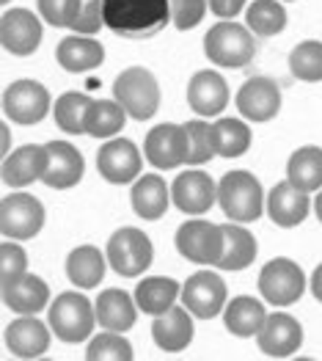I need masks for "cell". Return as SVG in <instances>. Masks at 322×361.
I'll use <instances>...</instances> for the list:
<instances>
[{
  "instance_id": "obj_1",
  "label": "cell",
  "mask_w": 322,
  "mask_h": 361,
  "mask_svg": "<svg viewBox=\"0 0 322 361\" xmlns=\"http://www.w3.org/2000/svg\"><path fill=\"white\" fill-rule=\"evenodd\" d=\"M105 25L118 36L147 39L171 23V0H102Z\"/></svg>"
},
{
  "instance_id": "obj_2",
  "label": "cell",
  "mask_w": 322,
  "mask_h": 361,
  "mask_svg": "<svg viewBox=\"0 0 322 361\" xmlns=\"http://www.w3.org/2000/svg\"><path fill=\"white\" fill-rule=\"evenodd\" d=\"M218 204L229 221L248 224L264 212V190L251 171H229L218 182Z\"/></svg>"
},
{
  "instance_id": "obj_3",
  "label": "cell",
  "mask_w": 322,
  "mask_h": 361,
  "mask_svg": "<svg viewBox=\"0 0 322 361\" xmlns=\"http://www.w3.org/2000/svg\"><path fill=\"white\" fill-rule=\"evenodd\" d=\"M204 53L215 66H226V69H240L248 66L256 56V42L248 25L240 23H218L206 30L204 36Z\"/></svg>"
},
{
  "instance_id": "obj_4",
  "label": "cell",
  "mask_w": 322,
  "mask_h": 361,
  "mask_svg": "<svg viewBox=\"0 0 322 361\" xmlns=\"http://www.w3.org/2000/svg\"><path fill=\"white\" fill-rule=\"evenodd\" d=\"M47 323H50V329H53V334L58 336L61 342L78 345V342H86L88 334L94 331L97 309L78 290L61 293L58 298L50 303V309H47Z\"/></svg>"
},
{
  "instance_id": "obj_5",
  "label": "cell",
  "mask_w": 322,
  "mask_h": 361,
  "mask_svg": "<svg viewBox=\"0 0 322 361\" xmlns=\"http://www.w3.org/2000/svg\"><path fill=\"white\" fill-rule=\"evenodd\" d=\"M113 99L135 121H147L160 108V83L147 66L124 69L113 83Z\"/></svg>"
},
{
  "instance_id": "obj_6",
  "label": "cell",
  "mask_w": 322,
  "mask_h": 361,
  "mask_svg": "<svg viewBox=\"0 0 322 361\" xmlns=\"http://www.w3.org/2000/svg\"><path fill=\"white\" fill-rule=\"evenodd\" d=\"M108 265L118 273V276H141L151 265V257H154V248L151 240L144 229H135V226H124L116 229L108 240Z\"/></svg>"
},
{
  "instance_id": "obj_7",
  "label": "cell",
  "mask_w": 322,
  "mask_h": 361,
  "mask_svg": "<svg viewBox=\"0 0 322 361\" xmlns=\"http://www.w3.org/2000/svg\"><path fill=\"white\" fill-rule=\"evenodd\" d=\"M176 251L196 265H218L223 257L226 235L223 226L209 224V221H185L176 229Z\"/></svg>"
},
{
  "instance_id": "obj_8",
  "label": "cell",
  "mask_w": 322,
  "mask_h": 361,
  "mask_svg": "<svg viewBox=\"0 0 322 361\" xmlns=\"http://www.w3.org/2000/svg\"><path fill=\"white\" fill-rule=\"evenodd\" d=\"M259 293L270 306H292L306 293V273L287 257L270 259L259 273Z\"/></svg>"
},
{
  "instance_id": "obj_9",
  "label": "cell",
  "mask_w": 322,
  "mask_h": 361,
  "mask_svg": "<svg viewBox=\"0 0 322 361\" xmlns=\"http://www.w3.org/2000/svg\"><path fill=\"white\" fill-rule=\"evenodd\" d=\"M47 221L44 204L30 193H8L0 204V232L8 240H30Z\"/></svg>"
},
{
  "instance_id": "obj_10",
  "label": "cell",
  "mask_w": 322,
  "mask_h": 361,
  "mask_svg": "<svg viewBox=\"0 0 322 361\" xmlns=\"http://www.w3.org/2000/svg\"><path fill=\"white\" fill-rule=\"evenodd\" d=\"M182 306L199 317V320H212L226 309V284L218 273L199 271L193 273L182 284Z\"/></svg>"
},
{
  "instance_id": "obj_11",
  "label": "cell",
  "mask_w": 322,
  "mask_h": 361,
  "mask_svg": "<svg viewBox=\"0 0 322 361\" xmlns=\"http://www.w3.org/2000/svg\"><path fill=\"white\" fill-rule=\"evenodd\" d=\"M3 111L17 124H39L50 114V91L39 80H14L3 91Z\"/></svg>"
},
{
  "instance_id": "obj_12",
  "label": "cell",
  "mask_w": 322,
  "mask_h": 361,
  "mask_svg": "<svg viewBox=\"0 0 322 361\" xmlns=\"http://www.w3.org/2000/svg\"><path fill=\"white\" fill-rule=\"evenodd\" d=\"M144 154L147 160L160 169V171H171L176 166L187 163V133L185 124H171L163 121L157 127H151L144 141Z\"/></svg>"
},
{
  "instance_id": "obj_13",
  "label": "cell",
  "mask_w": 322,
  "mask_h": 361,
  "mask_svg": "<svg viewBox=\"0 0 322 361\" xmlns=\"http://www.w3.org/2000/svg\"><path fill=\"white\" fill-rule=\"evenodd\" d=\"M171 202L176 204V210H182L185 215H204L218 202V185L206 171L193 166L174 180Z\"/></svg>"
},
{
  "instance_id": "obj_14",
  "label": "cell",
  "mask_w": 322,
  "mask_h": 361,
  "mask_svg": "<svg viewBox=\"0 0 322 361\" xmlns=\"http://www.w3.org/2000/svg\"><path fill=\"white\" fill-rule=\"evenodd\" d=\"M237 111L248 121H270L281 111V89L273 78H248L237 91Z\"/></svg>"
},
{
  "instance_id": "obj_15",
  "label": "cell",
  "mask_w": 322,
  "mask_h": 361,
  "mask_svg": "<svg viewBox=\"0 0 322 361\" xmlns=\"http://www.w3.org/2000/svg\"><path fill=\"white\" fill-rule=\"evenodd\" d=\"M256 345L270 359H290L303 345V329L292 314L273 312V314H267L264 326L256 334Z\"/></svg>"
},
{
  "instance_id": "obj_16",
  "label": "cell",
  "mask_w": 322,
  "mask_h": 361,
  "mask_svg": "<svg viewBox=\"0 0 322 361\" xmlns=\"http://www.w3.org/2000/svg\"><path fill=\"white\" fill-rule=\"evenodd\" d=\"M141 166H144V157L130 138H111L108 144H102V149L97 154L99 174L113 185H127L135 177H141Z\"/></svg>"
},
{
  "instance_id": "obj_17",
  "label": "cell",
  "mask_w": 322,
  "mask_h": 361,
  "mask_svg": "<svg viewBox=\"0 0 322 361\" xmlns=\"http://www.w3.org/2000/svg\"><path fill=\"white\" fill-rule=\"evenodd\" d=\"M0 44L11 56H30L42 44V23L28 8H8L0 17Z\"/></svg>"
},
{
  "instance_id": "obj_18",
  "label": "cell",
  "mask_w": 322,
  "mask_h": 361,
  "mask_svg": "<svg viewBox=\"0 0 322 361\" xmlns=\"http://www.w3.org/2000/svg\"><path fill=\"white\" fill-rule=\"evenodd\" d=\"M50 323L44 326L36 314H20L6 326V348L17 359H42L50 348Z\"/></svg>"
},
{
  "instance_id": "obj_19",
  "label": "cell",
  "mask_w": 322,
  "mask_h": 361,
  "mask_svg": "<svg viewBox=\"0 0 322 361\" xmlns=\"http://www.w3.org/2000/svg\"><path fill=\"white\" fill-rule=\"evenodd\" d=\"M187 102H190V111H196L202 119L221 116V111H226L229 105V86L221 78V72L215 69L196 72L187 83Z\"/></svg>"
},
{
  "instance_id": "obj_20",
  "label": "cell",
  "mask_w": 322,
  "mask_h": 361,
  "mask_svg": "<svg viewBox=\"0 0 322 361\" xmlns=\"http://www.w3.org/2000/svg\"><path fill=\"white\" fill-rule=\"evenodd\" d=\"M311 210V202H309V193L295 188L290 180L278 182L270 193H267V215L275 226L281 229H292L300 226Z\"/></svg>"
},
{
  "instance_id": "obj_21",
  "label": "cell",
  "mask_w": 322,
  "mask_h": 361,
  "mask_svg": "<svg viewBox=\"0 0 322 361\" xmlns=\"http://www.w3.org/2000/svg\"><path fill=\"white\" fill-rule=\"evenodd\" d=\"M83 171H86L83 154L72 144H66V141H50L47 144V171L42 177V182L47 188H56V190L75 188L83 180Z\"/></svg>"
},
{
  "instance_id": "obj_22",
  "label": "cell",
  "mask_w": 322,
  "mask_h": 361,
  "mask_svg": "<svg viewBox=\"0 0 322 361\" xmlns=\"http://www.w3.org/2000/svg\"><path fill=\"white\" fill-rule=\"evenodd\" d=\"M47 171V144H25L20 149L8 152L0 169V177L8 188H25L30 182L42 180Z\"/></svg>"
},
{
  "instance_id": "obj_23",
  "label": "cell",
  "mask_w": 322,
  "mask_h": 361,
  "mask_svg": "<svg viewBox=\"0 0 322 361\" xmlns=\"http://www.w3.org/2000/svg\"><path fill=\"white\" fill-rule=\"evenodd\" d=\"M151 339L160 350L179 353L193 342V314L185 306H171L168 312L157 314L151 323Z\"/></svg>"
},
{
  "instance_id": "obj_24",
  "label": "cell",
  "mask_w": 322,
  "mask_h": 361,
  "mask_svg": "<svg viewBox=\"0 0 322 361\" xmlns=\"http://www.w3.org/2000/svg\"><path fill=\"white\" fill-rule=\"evenodd\" d=\"M97 309V326L105 331H130L138 320V303L135 295L124 293V290H102L99 298L94 303Z\"/></svg>"
},
{
  "instance_id": "obj_25",
  "label": "cell",
  "mask_w": 322,
  "mask_h": 361,
  "mask_svg": "<svg viewBox=\"0 0 322 361\" xmlns=\"http://www.w3.org/2000/svg\"><path fill=\"white\" fill-rule=\"evenodd\" d=\"M3 303L14 314H39L50 303V287L44 279L25 273V276L3 284Z\"/></svg>"
},
{
  "instance_id": "obj_26",
  "label": "cell",
  "mask_w": 322,
  "mask_h": 361,
  "mask_svg": "<svg viewBox=\"0 0 322 361\" xmlns=\"http://www.w3.org/2000/svg\"><path fill=\"white\" fill-rule=\"evenodd\" d=\"M130 204H132V210H135L138 218L157 221V218L166 215L168 204H171V188L157 174L138 177L135 185H132V190H130Z\"/></svg>"
},
{
  "instance_id": "obj_27",
  "label": "cell",
  "mask_w": 322,
  "mask_h": 361,
  "mask_svg": "<svg viewBox=\"0 0 322 361\" xmlns=\"http://www.w3.org/2000/svg\"><path fill=\"white\" fill-rule=\"evenodd\" d=\"M108 268V254H102L94 245H78L66 257V279L78 290H94L102 284Z\"/></svg>"
},
{
  "instance_id": "obj_28",
  "label": "cell",
  "mask_w": 322,
  "mask_h": 361,
  "mask_svg": "<svg viewBox=\"0 0 322 361\" xmlns=\"http://www.w3.org/2000/svg\"><path fill=\"white\" fill-rule=\"evenodd\" d=\"M56 59L66 72H91L97 66H102L105 61V47L94 39V36H66L58 42V50H56Z\"/></svg>"
},
{
  "instance_id": "obj_29",
  "label": "cell",
  "mask_w": 322,
  "mask_h": 361,
  "mask_svg": "<svg viewBox=\"0 0 322 361\" xmlns=\"http://www.w3.org/2000/svg\"><path fill=\"white\" fill-rule=\"evenodd\" d=\"M176 295H182V284H176L168 276H149L135 287V303L141 312L151 317L168 312L176 303Z\"/></svg>"
},
{
  "instance_id": "obj_30",
  "label": "cell",
  "mask_w": 322,
  "mask_h": 361,
  "mask_svg": "<svg viewBox=\"0 0 322 361\" xmlns=\"http://www.w3.org/2000/svg\"><path fill=\"white\" fill-rule=\"evenodd\" d=\"M223 257L218 262L221 271H245L256 259V238L245 229V224H223Z\"/></svg>"
},
{
  "instance_id": "obj_31",
  "label": "cell",
  "mask_w": 322,
  "mask_h": 361,
  "mask_svg": "<svg viewBox=\"0 0 322 361\" xmlns=\"http://www.w3.org/2000/svg\"><path fill=\"white\" fill-rule=\"evenodd\" d=\"M267 320V312H264V303L251 298V295H242L235 298L232 303H226L223 309V323H226V331H232L235 336H256L259 329Z\"/></svg>"
},
{
  "instance_id": "obj_32",
  "label": "cell",
  "mask_w": 322,
  "mask_h": 361,
  "mask_svg": "<svg viewBox=\"0 0 322 361\" xmlns=\"http://www.w3.org/2000/svg\"><path fill=\"white\" fill-rule=\"evenodd\" d=\"M287 180L295 188L314 193L322 190V149L320 147H300L290 154L287 163Z\"/></svg>"
},
{
  "instance_id": "obj_33",
  "label": "cell",
  "mask_w": 322,
  "mask_h": 361,
  "mask_svg": "<svg viewBox=\"0 0 322 361\" xmlns=\"http://www.w3.org/2000/svg\"><path fill=\"white\" fill-rule=\"evenodd\" d=\"M127 111L116 99H91L86 111V133L94 138H113L124 130Z\"/></svg>"
},
{
  "instance_id": "obj_34",
  "label": "cell",
  "mask_w": 322,
  "mask_h": 361,
  "mask_svg": "<svg viewBox=\"0 0 322 361\" xmlns=\"http://www.w3.org/2000/svg\"><path fill=\"white\" fill-rule=\"evenodd\" d=\"M245 25L256 36H275L287 28V8L278 0H254L245 8Z\"/></svg>"
},
{
  "instance_id": "obj_35",
  "label": "cell",
  "mask_w": 322,
  "mask_h": 361,
  "mask_svg": "<svg viewBox=\"0 0 322 361\" xmlns=\"http://www.w3.org/2000/svg\"><path fill=\"white\" fill-rule=\"evenodd\" d=\"M212 133H215V149L221 157H240L251 147V127L242 119L223 116L212 124Z\"/></svg>"
},
{
  "instance_id": "obj_36",
  "label": "cell",
  "mask_w": 322,
  "mask_h": 361,
  "mask_svg": "<svg viewBox=\"0 0 322 361\" xmlns=\"http://www.w3.org/2000/svg\"><path fill=\"white\" fill-rule=\"evenodd\" d=\"M91 105V97L80 94V91H66L56 99V121L63 133H72V135H80L86 133V111Z\"/></svg>"
},
{
  "instance_id": "obj_37",
  "label": "cell",
  "mask_w": 322,
  "mask_h": 361,
  "mask_svg": "<svg viewBox=\"0 0 322 361\" xmlns=\"http://www.w3.org/2000/svg\"><path fill=\"white\" fill-rule=\"evenodd\" d=\"M290 69L303 83H320L322 80V42L306 39L290 53Z\"/></svg>"
},
{
  "instance_id": "obj_38",
  "label": "cell",
  "mask_w": 322,
  "mask_h": 361,
  "mask_svg": "<svg viewBox=\"0 0 322 361\" xmlns=\"http://www.w3.org/2000/svg\"><path fill=\"white\" fill-rule=\"evenodd\" d=\"M185 133H187V163L190 166H204L209 163L218 149H215V133H212V124L199 119L185 121Z\"/></svg>"
},
{
  "instance_id": "obj_39",
  "label": "cell",
  "mask_w": 322,
  "mask_h": 361,
  "mask_svg": "<svg viewBox=\"0 0 322 361\" xmlns=\"http://www.w3.org/2000/svg\"><path fill=\"white\" fill-rule=\"evenodd\" d=\"M132 345L121 336L118 331H105L97 334L91 342H88L86 361H132Z\"/></svg>"
},
{
  "instance_id": "obj_40",
  "label": "cell",
  "mask_w": 322,
  "mask_h": 361,
  "mask_svg": "<svg viewBox=\"0 0 322 361\" xmlns=\"http://www.w3.org/2000/svg\"><path fill=\"white\" fill-rule=\"evenodd\" d=\"M36 6L42 20L53 28H72L83 8V0H36Z\"/></svg>"
},
{
  "instance_id": "obj_41",
  "label": "cell",
  "mask_w": 322,
  "mask_h": 361,
  "mask_svg": "<svg viewBox=\"0 0 322 361\" xmlns=\"http://www.w3.org/2000/svg\"><path fill=\"white\" fill-rule=\"evenodd\" d=\"M28 273V254L17 243H3L0 245V287L25 276Z\"/></svg>"
},
{
  "instance_id": "obj_42",
  "label": "cell",
  "mask_w": 322,
  "mask_h": 361,
  "mask_svg": "<svg viewBox=\"0 0 322 361\" xmlns=\"http://www.w3.org/2000/svg\"><path fill=\"white\" fill-rule=\"evenodd\" d=\"M206 0H171V23L176 30L196 28L206 14Z\"/></svg>"
},
{
  "instance_id": "obj_43",
  "label": "cell",
  "mask_w": 322,
  "mask_h": 361,
  "mask_svg": "<svg viewBox=\"0 0 322 361\" xmlns=\"http://www.w3.org/2000/svg\"><path fill=\"white\" fill-rule=\"evenodd\" d=\"M105 28V8H102V0H83V8L75 20L72 30L80 33V36H94Z\"/></svg>"
},
{
  "instance_id": "obj_44",
  "label": "cell",
  "mask_w": 322,
  "mask_h": 361,
  "mask_svg": "<svg viewBox=\"0 0 322 361\" xmlns=\"http://www.w3.org/2000/svg\"><path fill=\"white\" fill-rule=\"evenodd\" d=\"M206 3H209L212 14L221 17V20H235L245 6V0H206Z\"/></svg>"
},
{
  "instance_id": "obj_45",
  "label": "cell",
  "mask_w": 322,
  "mask_h": 361,
  "mask_svg": "<svg viewBox=\"0 0 322 361\" xmlns=\"http://www.w3.org/2000/svg\"><path fill=\"white\" fill-rule=\"evenodd\" d=\"M309 287H311V295L322 303V265H317V271L311 273V281H309Z\"/></svg>"
},
{
  "instance_id": "obj_46",
  "label": "cell",
  "mask_w": 322,
  "mask_h": 361,
  "mask_svg": "<svg viewBox=\"0 0 322 361\" xmlns=\"http://www.w3.org/2000/svg\"><path fill=\"white\" fill-rule=\"evenodd\" d=\"M0 152L3 154L11 152V130H8V124H0Z\"/></svg>"
},
{
  "instance_id": "obj_47",
  "label": "cell",
  "mask_w": 322,
  "mask_h": 361,
  "mask_svg": "<svg viewBox=\"0 0 322 361\" xmlns=\"http://www.w3.org/2000/svg\"><path fill=\"white\" fill-rule=\"evenodd\" d=\"M314 212H317V218L322 221V190L317 193V199H314Z\"/></svg>"
},
{
  "instance_id": "obj_48",
  "label": "cell",
  "mask_w": 322,
  "mask_h": 361,
  "mask_svg": "<svg viewBox=\"0 0 322 361\" xmlns=\"http://www.w3.org/2000/svg\"><path fill=\"white\" fill-rule=\"evenodd\" d=\"M0 3H11V0H0Z\"/></svg>"
},
{
  "instance_id": "obj_49",
  "label": "cell",
  "mask_w": 322,
  "mask_h": 361,
  "mask_svg": "<svg viewBox=\"0 0 322 361\" xmlns=\"http://www.w3.org/2000/svg\"><path fill=\"white\" fill-rule=\"evenodd\" d=\"M287 3H290V0H287Z\"/></svg>"
}]
</instances>
